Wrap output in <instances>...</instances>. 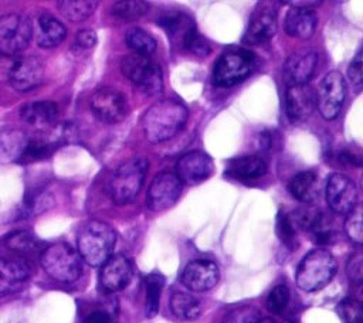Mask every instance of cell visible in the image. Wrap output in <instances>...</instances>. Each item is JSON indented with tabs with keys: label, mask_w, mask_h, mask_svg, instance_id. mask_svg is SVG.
<instances>
[{
	"label": "cell",
	"mask_w": 363,
	"mask_h": 323,
	"mask_svg": "<svg viewBox=\"0 0 363 323\" xmlns=\"http://www.w3.org/2000/svg\"><path fill=\"white\" fill-rule=\"evenodd\" d=\"M187 108L177 99L164 98L155 102L143 115L142 126L150 143H160L176 136L186 125Z\"/></svg>",
	"instance_id": "6da1fadb"
},
{
	"label": "cell",
	"mask_w": 363,
	"mask_h": 323,
	"mask_svg": "<svg viewBox=\"0 0 363 323\" xmlns=\"http://www.w3.org/2000/svg\"><path fill=\"white\" fill-rule=\"evenodd\" d=\"M116 242V232L106 222L91 220L85 222L77 237L78 254L91 266H102L111 256Z\"/></svg>",
	"instance_id": "7a4b0ae2"
},
{
	"label": "cell",
	"mask_w": 363,
	"mask_h": 323,
	"mask_svg": "<svg viewBox=\"0 0 363 323\" xmlns=\"http://www.w3.org/2000/svg\"><path fill=\"white\" fill-rule=\"evenodd\" d=\"M336 273L333 255L323 248L306 254L296 269V285L305 292H315L326 286Z\"/></svg>",
	"instance_id": "3957f363"
},
{
	"label": "cell",
	"mask_w": 363,
	"mask_h": 323,
	"mask_svg": "<svg viewBox=\"0 0 363 323\" xmlns=\"http://www.w3.org/2000/svg\"><path fill=\"white\" fill-rule=\"evenodd\" d=\"M147 166L146 159L132 157L113 171L108 181V193L113 203L126 204L136 198L142 190Z\"/></svg>",
	"instance_id": "277c9868"
},
{
	"label": "cell",
	"mask_w": 363,
	"mask_h": 323,
	"mask_svg": "<svg viewBox=\"0 0 363 323\" xmlns=\"http://www.w3.org/2000/svg\"><path fill=\"white\" fill-rule=\"evenodd\" d=\"M40 264L50 278L61 283H71L82 273L79 254L65 242L48 245L40 255Z\"/></svg>",
	"instance_id": "5b68a950"
},
{
	"label": "cell",
	"mask_w": 363,
	"mask_h": 323,
	"mask_svg": "<svg viewBox=\"0 0 363 323\" xmlns=\"http://www.w3.org/2000/svg\"><path fill=\"white\" fill-rule=\"evenodd\" d=\"M255 65V57L251 51L233 48L220 55L214 64L213 81L218 86H233L245 79Z\"/></svg>",
	"instance_id": "8992f818"
},
{
	"label": "cell",
	"mask_w": 363,
	"mask_h": 323,
	"mask_svg": "<svg viewBox=\"0 0 363 323\" xmlns=\"http://www.w3.org/2000/svg\"><path fill=\"white\" fill-rule=\"evenodd\" d=\"M122 74L143 92L153 95L162 91L163 79L159 65L146 55L130 54L121 61Z\"/></svg>",
	"instance_id": "52a82bcc"
},
{
	"label": "cell",
	"mask_w": 363,
	"mask_h": 323,
	"mask_svg": "<svg viewBox=\"0 0 363 323\" xmlns=\"http://www.w3.org/2000/svg\"><path fill=\"white\" fill-rule=\"evenodd\" d=\"M33 26L21 14H6L0 17V55L16 57L24 51L31 40Z\"/></svg>",
	"instance_id": "ba28073f"
},
{
	"label": "cell",
	"mask_w": 363,
	"mask_h": 323,
	"mask_svg": "<svg viewBox=\"0 0 363 323\" xmlns=\"http://www.w3.org/2000/svg\"><path fill=\"white\" fill-rule=\"evenodd\" d=\"M345 96H346V82L343 75L339 71L328 72L322 78L316 92V105H318L319 113L326 120L335 119L340 112Z\"/></svg>",
	"instance_id": "9c48e42d"
},
{
	"label": "cell",
	"mask_w": 363,
	"mask_h": 323,
	"mask_svg": "<svg viewBox=\"0 0 363 323\" xmlns=\"http://www.w3.org/2000/svg\"><path fill=\"white\" fill-rule=\"evenodd\" d=\"M92 113L105 123H118L128 113L126 98L122 92L111 86L96 89L89 99Z\"/></svg>",
	"instance_id": "30bf717a"
},
{
	"label": "cell",
	"mask_w": 363,
	"mask_h": 323,
	"mask_svg": "<svg viewBox=\"0 0 363 323\" xmlns=\"http://www.w3.org/2000/svg\"><path fill=\"white\" fill-rule=\"evenodd\" d=\"M356 183L343 173H333L326 181V201L332 211L349 214L357 205Z\"/></svg>",
	"instance_id": "8fae6325"
},
{
	"label": "cell",
	"mask_w": 363,
	"mask_h": 323,
	"mask_svg": "<svg viewBox=\"0 0 363 323\" xmlns=\"http://www.w3.org/2000/svg\"><path fill=\"white\" fill-rule=\"evenodd\" d=\"M182 194V181L173 173L163 171L155 176L152 180L146 204L152 211H164L176 204Z\"/></svg>",
	"instance_id": "7c38bea8"
},
{
	"label": "cell",
	"mask_w": 363,
	"mask_h": 323,
	"mask_svg": "<svg viewBox=\"0 0 363 323\" xmlns=\"http://www.w3.org/2000/svg\"><path fill=\"white\" fill-rule=\"evenodd\" d=\"M43 75V61L37 57L26 55L14 60L7 78L16 91L27 92L37 88L41 84Z\"/></svg>",
	"instance_id": "4fadbf2b"
},
{
	"label": "cell",
	"mask_w": 363,
	"mask_h": 323,
	"mask_svg": "<svg viewBox=\"0 0 363 323\" xmlns=\"http://www.w3.org/2000/svg\"><path fill=\"white\" fill-rule=\"evenodd\" d=\"M176 169L177 177L182 183L194 186L207 180L213 174L214 164L207 153L201 150H193L179 159Z\"/></svg>",
	"instance_id": "5bb4252c"
},
{
	"label": "cell",
	"mask_w": 363,
	"mask_h": 323,
	"mask_svg": "<svg viewBox=\"0 0 363 323\" xmlns=\"http://www.w3.org/2000/svg\"><path fill=\"white\" fill-rule=\"evenodd\" d=\"M218 276V268L213 261L194 259L184 266L180 279L187 289L193 292H204L216 286Z\"/></svg>",
	"instance_id": "9a60e30c"
},
{
	"label": "cell",
	"mask_w": 363,
	"mask_h": 323,
	"mask_svg": "<svg viewBox=\"0 0 363 323\" xmlns=\"http://www.w3.org/2000/svg\"><path fill=\"white\" fill-rule=\"evenodd\" d=\"M133 266L125 255H112L101 268L99 285L105 292H118L126 288L132 279Z\"/></svg>",
	"instance_id": "2e32d148"
},
{
	"label": "cell",
	"mask_w": 363,
	"mask_h": 323,
	"mask_svg": "<svg viewBox=\"0 0 363 323\" xmlns=\"http://www.w3.org/2000/svg\"><path fill=\"white\" fill-rule=\"evenodd\" d=\"M277 31V11L269 7L261 4L257 7L250 18L248 28L242 37L244 44L257 45L267 42Z\"/></svg>",
	"instance_id": "e0dca14e"
},
{
	"label": "cell",
	"mask_w": 363,
	"mask_h": 323,
	"mask_svg": "<svg viewBox=\"0 0 363 323\" xmlns=\"http://www.w3.org/2000/svg\"><path fill=\"white\" fill-rule=\"evenodd\" d=\"M31 265L26 258H3L0 256V298L7 296L30 278Z\"/></svg>",
	"instance_id": "ac0fdd59"
},
{
	"label": "cell",
	"mask_w": 363,
	"mask_h": 323,
	"mask_svg": "<svg viewBox=\"0 0 363 323\" xmlns=\"http://www.w3.org/2000/svg\"><path fill=\"white\" fill-rule=\"evenodd\" d=\"M316 96L311 86L305 85H291L285 95V109L286 116L291 122H302L311 116L313 112Z\"/></svg>",
	"instance_id": "d6986e66"
},
{
	"label": "cell",
	"mask_w": 363,
	"mask_h": 323,
	"mask_svg": "<svg viewBox=\"0 0 363 323\" xmlns=\"http://www.w3.org/2000/svg\"><path fill=\"white\" fill-rule=\"evenodd\" d=\"M318 64V52L308 50L292 54L284 67L285 76L291 85H305L315 72Z\"/></svg>",
	"instance_id": "ffe728a7"
},
{
	"label": "cell",
	"mask_w": 363,
	"mask_h": 323,
	"mask_svg": "<svg viewBox=\"0 0 363 323\" xmlns=\"http://www.w3.org/2000/svg\"><path fill=\"white\" fill-rule=\"evenodd\" d=\"M318 26V16L312 8L292 7L288 10L284 27L288 35L296 38H309L313 35Z\"/></svg>",
	"instance_id": "44dd1931"
},
{
	"label": "cell",
	"mask_w": 363,
	"mask_h": 323,
	"mask_svg": "<svg viewBox=\"0 0 363 323\" xmlns=\"http://www.w3.org/2000/svg\"><path fill=\"white\" fill-rule=\"evenodd\" d=\"M265 162L255 154H244L228 162L225 173L237 180H255L265 174Z\"/></svg>",
	"instance_id": "7402d4cb"
},
{
	"label": "cell",
	"mask_w": 363,
	"mask_h": 323,
	"mask_svg": "<svg viewBox=\"0 0 363 323\" xmlns=\"http://www.w3.org/2000/svg\"><path fill=\"white\" fill-rule=\"evenodd\" d=\"M35 41L43 48H52L62 42L67 35V30L61 21L50 14H43L37 20Z\"/></svg>",
	"instance_id": "603a6c76"
},
{
	"label": "cell",
	"mask_w": 363,
	"mask_h": 323,
	"mask_svg": "<svg viewBox=\"0 0 363 323\" xmlns=\"http://www.w3.org/2000/svg\"><path fill=\"white\" fill-rule=\"evenodd\" d=\"M28 137L18 129H6L0 132V163L18 162L24 153Z\"/></svg>",
	"instance_id": "cb8c5ba5"
},
{
	"label": "cell",
	"mask_w": 363,
	"mask_h": 323,
	"mask_svg": "<svg viewBox=\"0 0 363 323\" xmlns=\"http://www.w3.org/2000/svg\"><path fill=\"white\" fill-rule=\"evenodd\" d=\"M21 119L33 126H47L51 125L57 115L58 108L51 101H35L26 103L20 110Z\"/></svg>",
	"instance_id": "d4e9b609"
},
{
	"label": "cell",
	"mask_w": 363,
	"mask_h": 323,
	"mask_svg": "<svg viewBox=\"0 0 363 323\" xmlns=\"http://www.w3.org/2000/svg\"><path fill=\"white\" fill-rule=\"evenodd\" d=\"M288 190L291 196L299 201L311 203L318 194V176L313 171H301L295 174L288 183Z\"/></svg>",
	"instance_id": "484cf974"
},
{
	"label": "cell",
	"mask_w": 363,
	"mask_h": 323,
	"mask_svg": "<svg viewBox=\"0 0 363 323\" xmlns=\"http://www.w3.org/2000/svg\"><path fill=\"white\" fill-rule=\"evenodd\" d=\"M157 24H160L167 35L180 45L183 44L186 35L194 30V21L183 13L166 14L157 21Z\"/></svg>",
	"instance_id": "4316f807"
},
{
	"label": "cell",
	"mask_w": 363,
	"mask_h": 323,
	"mask_svg": "<svg viewBox=\"0 0 363 323\" xmlns=\"http://www.w3.org/2000/svg\"><path fill=\"white\" fill-rule=\"evenodd\" d=\"M173 314L182 320H193L201 312L200 300L187 292H174L170 298Z\"/></svg>",
	"instance_id": "83f0119b"
},
{
	"label": "cell",
	"mask_w": 363,
	"mask_h": 323,
	"mask_svg": "<svg viewBox=\"0 0 363 323\" xmlns=\"http://www.w3.org/2000/svg\"><path fill=\"white\" fill-rule=\"evenodd\" d=\"M96 4L94 0H62L57 3L60 13L74 23L88 18L95 11Z\"/></svg>",
	"instance_id": "f1b7e54d"
},
{
	"label": "cell",
	"mask_w": 363,
	"mask_h": 323,
	"mask_svg": "<svg viewBox=\"0 0 363 323\" xmlns=\"http://www.w3.org/2000/svg\"><path fill=\"white\" fill-rule=\"evenodd\" d=\"M3 245L7 249H10L11 252L17 254V256L24 258L23 255L35 251L37 239L31 232H28L26 230H18V231H13L4 237Z\"/></svg>",
	"instance_id": "f546056e"
},
{
	"label": "cell",
	"mask_w": 363,
	"mask_h": 323,
	"mask_svg": "<svg viewBox=\"0 0 363 323\" xmlns=\"http://www.w3.org/2000/svg\"><path fill=\"white\" fill-rule=\"evenodd\" d=\"M126 45L135 51V54L149 55L156 50V40L143 28L132 27L125 34Z\"/></svg>",
	"instance_id": "4dcf8cb0"
},
{
	"label": "cell",
	"mask_w": 363,
	"mask_h": 323,
	"mask_svg": "<svg viewBox=\"0 0 363 323\" xmlns=\"http://www.w3.org/2000/svg\"><path fill=\"white\" fill-rule=\"evenodd\" d=\"M146 316L153 317L159 310L160 293L164 285V278L160 273H150L146 276Z\"/></svg>",
	"instance_id": "1f68e13d"
},
{
	"label": "cell",
	"mask_w": 363,
	"mask_h": 323,
	"mask_svg": "<svg viewBox=\"0 0 363 323\" xmlns=\"http://www.w3.org/2000/svg\"><path fill=\"white\" fill-rule=\"evenodd\" d=\"M54 143L51 140L45 139H28L27 146L24 149V153L21 159L18 160L20 163H30V162H38L45 157H48L52 150H54Z\"/></svg>",
	"instance_id": "d6a6232c"
},
{
	"label": "cell",
	"mask_w": 363,
	"mask_h": 323,
	"mask_svg": "<svg viewBox=\"0 0 363 323\" xmlns=\"http://www.w3.org/2000/svg\"><path fill=\"white\" fill-rule=\"evenodd\" d=\"M147 4L140 0L116 1L112 6V14L123 21H132L142 17L147 11Z\"/></svg>",
	"instance_id": "836d02e7"
},
{
	"label": "cell",
	"mask_w": 363,
	"mask_h": 323,
	"mask_svg": "<svg viewBox=\"0 0 363 323\" xmlns=\"http://www.w3.org/2000/svg\"><path fill=\"white\" fill-rule=\"evenodd\" d=\"M277 234L286 246L291 249L296 248V225L292 217L284 211H281L277 218Z\"/></svg>",
	"instance_id": "e575fe53"
},
{
	"label": "cell",
	"mask_w": 363,
	"mask_h": 323,
	"mask_svg": "<svg viewBox=\"0 0 363 323\" xmlns=\"http://www.w3.org/2000/svg\"><path fill=\"white\" fill-rule=\"evenodd\" d=\"M259 319H261V313L257 307L250 305H242L225 313L223 323H258Z\"/></svg>",
	"instance_id": "d590c367"
},
{
	"label": "cell",
	"mask_w": 363,
	"mask_h": 323,
	"mask_svg": "<svg viewBox=\"0 0 363 323\" xmlns=\"http://www.w3.org/2000/svg\"><path fill=\"white\" fill-rule=\"evenodd\" d=\"M288 302H289V290L286 285L281 283L271 289V292L267 296L265 305L269 312L278 314L285 310V307L288 306Z\"/></svg>",
	"instance_id": "8d00e7d4"
},
{
	"label": "cell",
	"mask_w": 363,
	"mask_h": 323,
	"mask_svg": "<svg viewBox=\"0 0 363 323\" xmlns=\"http://www.w3.org/2000/svg\"><path fill=\"white\" fill-rule=\"evenodd\" d=\"M345 231L353 242L362 244V241H363V224H362V208L359 205H356L349 212V215L345 221Z\"/></svg>",
	"instance_id": "74e56055"
},
{
	"label": "cell",
	"mask_w": 363,
	"mask_h": 323,
	"mask_svg": "<svg viewBox=\"0 0 363 323\" xmlns=\"http://www.w3.org/2000/svg\"><path fill=\"white\" fill-rule=\"evenodd\" d=\"M339 314L345 323H362V305L354 299H345L339 305Z\"/></svg>",
	"instance_id": "f35d334b"
},
{
	"label": "cell",
	"mask_w": 363,
	"mask_h": 323,
	"mask_svg": "<svg viewBox=\"0 0 363 323\" xmlns=\"http://www.w3.org/2000/svg\"><path fill=\"white\" fill-rule=\"evenodd\" d=\"M186 50H189L190 52L196 54V55H207L210 52V44L207 42L206 38H203L196 30L190 31L186 38L183 40L182 44Z\"/></svg>",
	"instance_id": "ab89813d"
},
{
	"label": "cell",
	"mask_w": 363,
	"mask_h": 323,
	"mask_svg": "<svg viewBox=\"0 0 363 323\" xmlns=\"http://www.w3.org/2000/svg\"><path fill=\"white\" fill-rule=\"evenodd\" d=\"M346 273L352 282L360 283L363 279V256L360 252H354L349 256L346 264Z\"/></svg>",
	"instance_id": "60d3db41"
},
{
	"label": "cell",
	"mask_w": 363,
	"mask_h": 323,
	"mask_svg": "<svg viewBox=\"0 0 363 323\" xmlns=\"http://www.w3.org/2000/svg\"><path fill=\"white\" fill-rule=\"evenodd\" d=\"M347 75L350 82L360 89L362 88V79H363V72H362V52H357L354 58L352 60L349 68H347Z\"/></svg>",
	"instance_id": "b9f144b4"
},
{
	"label": "cell",
	"mask_w": 363,
	"mask_h": 323,
	"mask_svg": "<svg viewBox=\"0 0 363 323\" xmlns=\"http://www.w3.org/2000/svg\"><path fill=\"white\" fill-rule=\"evenodd\" d=\"M96 42V34L94 30H79L75 35L74 47L78 50H89Z\"/></svg>",
	"instance_id": "7bdbcfd3"
},
{
	"label": "cell",
	"mask_w": 363,
	"mask_h": 323,
	"mask_svg": "<svg viewBox=\"0 0 363 323\" xmlns=\"http://www.w3.org/2000/svg\"><path fill=\"white\" fill-rule=\"evenodd\" d=\"M84 323H115V322H113V319L109 313L102 312V310H96V312L89 313L85 317Z\"/></svg>",
	"instance_id": "ee69618b"
},
{
	"label": "cell",
	"mask_w": 363,
	"mask_h": 323,
	"mask_svg": "<svg viewBox=\"0 0 363 323\" xmlns=\"http://www.w3.org/2000/svg\"><path fill=\"white\" fill-rule=\"evenodd\" d=\"M339 159H342L345 163L347 164H352V166H360L362 162H360V157L354 153H350V152H343L339 154Z\"/></svg>",
	"instance_id": "f6af8a7d"
},
{
	"label": "cell",
	"mask_w": 363,
	"mask_h": 323,
	"mask_svg": "<svg viewBox=\"0 0 363 323\" xmlns=\"http://www.w3.org/2000/svg\"><path fill=\"white\" fill-rule=\"evenodd\" d=\"M258 323H277V320L272 317H264V319H259Z\"/></svg>",
	"instance_id": "bcb514c9"
},
{
	"label": "cell",
	"mask_w": 363,
	"mask_h": 323,
	"mask_svg": "<svg viewBox=\"0 0 363 323\" xmlns=\"http://www.w3.org/2000/svg\"><path fill=\"white\" fill-rule=\"evenodd\" d=\"M284 323H292V322H289V320H286V322H284Z\"/></svg>",
	"instance_id": "7dc6e473"
}]
</instances>
